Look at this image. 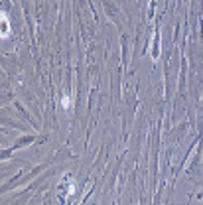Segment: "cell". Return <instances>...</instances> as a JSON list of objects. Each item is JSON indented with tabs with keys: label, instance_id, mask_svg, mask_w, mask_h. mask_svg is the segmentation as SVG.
Segmentation results:
<instances>
[{
	"label": "cell",
	"instance_id": "1",
	"mask_svg": "<svg viewBox=\"0 0 203 205\" xmlns=\"http://www.w3.org/2000/svg\"><path fill=\"white\" fill-rule=\"evenodd\" d=\"M61 105H63V108H71V99L63 97V99H61Z\"/></svg>",
	"mask_w": 203,
	"mask_h": 205
}]
</instances>
